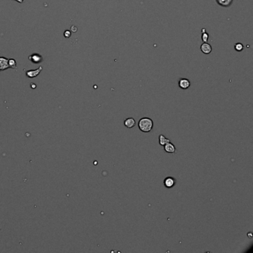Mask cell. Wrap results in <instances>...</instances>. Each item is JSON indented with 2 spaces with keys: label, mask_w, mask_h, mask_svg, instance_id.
<instances>
[{
  "label": "cell",
  "mask_w": 253,
  "mask_h": 253,
  "mask_svg": "<svg viewBox=\"0 0 253 253\" xmlns=\"http://www.w3.org/2000/svg\"><path fill=\"white\" fill-rule=\"evenodd\" d=\"M71 31H68V30H66V31L64 32V37H65V38H69L70 37H71Z\"/></svg>",
  "instance_id": "9a60e30c"
},
{
  "label": "cell",
  "mask_w": 253,
  "mask_h": 253,
  "mask_svg": "<svg viewBox=\"0 0 253 253\" xmlns=\"http://www.w3.org/2000/svg\"><path fill=\"white\" fill-rule=\"evenodd\" d=\"M7 68H9L8 59L4 56H0V71H4Z\"/></svg>",
  "instance_id": "277c9868"
},
{
  "label": "cell",
  "mask_w": 253,
  "mask_h": 253,
  "mask_svg": "<svg viewBox=\"0 0 253 253\" xmlns=\"http://www.w3.org/2000/svg\"><path fill=\"white\" fill-rule=\"evenodd\" d=\"M28 59L34 64H39L43 61V57L40 54H33L28 56Z\"/></svg>",
  "instance_id": "7a4b0ae2"
},
{
  "label": "cell",
  "mask_w": 253,
  "mask_h": 253,
  "mask_svg": "<svg viewBox=\"0 0 253 253\" xmlns=\"http://www.w3.org/2000/svg\"><path fill=\"white\" fill-rule=\"evenodd\" d=\"M138 127L140 131L148 133L153 128V121L149 117H143L139 120Z\"/></svg>",
  "instance_id": "6da1fadb"
},
{
  "label": "cell",
  "mask_w": 253,
  "mask_h": 253,
  "mask_svg": "<svg viewBox=\"0 0 253 253\" xmlns=\"http://www.w3.org/2000/svg\"><path fill=\"white\" fill-rule=\"evenodd\" d=\"M8 65L9 68H16V61L14 59H8Z\"/></svg>",
  "instance_id": "7c38bea8"
},
{
  "label": "cell",
  "mask_w": 253,
  "mask_h": 253,
  "mask_svg": "<svg viewBox=\"0 0 253 253\" xmlns=\"http://www.w3.org/2000/svg\"><path fill=\"white\" fill-rule=\"evenodd\" d=\"M43 70V67L40 66L37 69L35 70H29V71H26V76L28 77H29V78H34V77H37V76L39 75V74H40V72H41V71Z\"/></svg>",
  "instance_id": "3957f363"
},
{
  "label": "cell",
  "mask_w": 253,
  "mask_h": 253,
  "mask_svg": "<svg viewBox=\"0 0 253 253\" xmlns=\"http://www.w3.org/2000/svg\"><path fill=\"white\" fill-rule=\"evenodd\" d=\"M175 180L172 177H168L166 178L164 181V184L167 188H170L172 187H173L175 184Z\"/></svg>",
  "instance_id": "5b68a950"
},
{
  "label": "cell",
  "mask_w": 253,
  "mask_h": 253,
  "mask_svg": "<svg viewBox=\"0 0 253 253\" xmlns=\"http://www.w3.org/2000/svg\"><path fill=\"white\" fill-rule=\"evenodd\" d=\"M31 86L32 87V88H35L36 87H37V86H36V85H34V83H31Z\"/></svg>",
  "instance_id": "2e32d148"
},
{
  "label": "cell",
  "mask_w": 253,
  "mask_h": 253,
  "mask_svg": "<svg viewBox=\"0 0 253 253\" xmlns=\"http://www.w3.org/2000/svg\"><path fill=\"white\" fill-rule=\"evenodd\" d=\"M235 50L238 51H241L243 50V45L241 44V43H237V44L235 45Z\"/></svg>",
  "instance_id": "4fadbf2b"
},
{
  "label": "cell",
  "mask_w": 253,
  "mask_h": 253,
  "mask_svg": "<svg viewBox=\"0 0 253 253\" xmlns=\"http://www.w3.org/2000/svg\"><path fill=\"white\" fill-rule=\"evenodd\" d=\"M164 150H165L166 152H167V153L174 154V153H175V152H176V151H177L175 146H174V144H172L171 142H169L168 143H166V145H164Z\"/></svg>",
  "instance_id": "8992f818"
},
{
  "label": "cell",
  "mask_w": 253,
  "mask_h": 253,
  "mask_svg": "<svg viewBox=\"0 0 253 253\" xmlns=\"http://www.w3.org/2000/svg\"><path fill=\"white\" fill-rule=\"evenodd\" d=\"M14 1H16L17 2H19V3H22L24 0H14Z\"/></svg>",
  "instance_id": "e0dca14e"
},
{
  "label": "cell",
  "mask_w": 253,
  "mask_h": 253,
  "mask_svg": "<svg viewBox=\"0 0 253 253\" xmlns=\"http://www.w3.org/2000/svg\"><path fill=\"white\" fill-rule=\"evenodd\" d=\"M135 124H136L135 120H134V119H133V118L131 117L127 118V119L125 120V121H124V125H125V126L128 128H133V127L135 125Z\"/></svg>",
  "instance_id": "ba28073f"
},
{
  "label": "cell",
  "mask_w": 253,
  "mask_h": 253,
  "mask_svg": "<svg viewBox=\"0 0 253 253\" xmlns=\"http://www.w3.org/2000/svg\"><path fill=\"white\" fill-rule=\"evenodd\" d=\"M208 39H209V34H208L207 33L204 32L203 34V36H202V40H203V41L204 42V43H206Z\"/></svg>",
  "instance_id": "5bb4252c"
},
{
  "label": "cell",
  "mask_w": 253,
  "mask_h": 253,
  "mask_svg": "<svg viewBox=\"0 0 253 253\" xmlns=\"http://www.w3.org/2000/svg\"><path fill=\"white\" fill-rule=\"evenodd\" d=\"M200 49H201L202 52L206 54H209L210 53L212 50V46L206 43H203V44L201 45V46H200Z\"/></svg>",
  "instance_id": "52a82bcc"
},
{
  "label": "cell",
  "mask_w": 253,
  "mask_h": 253,
  "mask_svg": "<svg viewBox=\"0 0 253 253\" xmlns=\"http://www.w3.org/2000/svg\"><path fill=\"white\" fill-rule=\"evenodd\" d=\"M179 86L182 89H187L190 86L189 80L187 79H181L179 81Z\"/></svg>",
  "instance_id": "9c48e42d"
},
{
  "label": "cell",
  "mask_w": 253,
  "mask_h": 253,
  "mask_svg": "<svg viewBox=\"0 0 253 253\" xmlns=\"http://www.w3.org/2000/svg\"><path fill=\"white\" fill-rule=\"evenodd\" d=\"M169 142H170V140H169V139L166 138V137H164V136L163 135V134H161V135H160V137H159V143H160V145H161V146H164V145H166V143H168Z\"/></svg>",
  "instance_id": "8fae6325"
},
{
  "label": "cell",
  "mask_w": 253,
  "mask_h": 253,
  "mask_svg": "<svg viewBox=\"0 0 253 253\" xmlns=\"http://www.w3.org/2000/svg\"><path fill=\"white\" fill-rule=\"evenodd\" d=\"M217 3L222 7H230L233 0H216Z\"/></svg>",
  "instance_id": "30bf717a"
}]
</instances>
